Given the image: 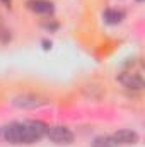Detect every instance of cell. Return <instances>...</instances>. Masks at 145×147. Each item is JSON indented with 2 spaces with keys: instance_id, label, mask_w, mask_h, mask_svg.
I'll use <instances>...</instances> for the list:
<instances>
[{
  "instance_id": "3",
  "label": "cell",
  "mask_w": 145,
  "mask_h": 147,
  "mask_svg": "<svg viewBox=\"0 0 145 147\" xmlns=\"http://www.w3.org/2000/svg\"><path fill=\"white\" fill-rule=\"evenodd\" d=\"M119 82L128 89H142L144 87V79L138 74H123V75H119Z\"/></svg>"
},
{
  "instance_id": "11",
  "label": "cell",
  "mask_w": 145,
  "mask_h": 147,
  "mask_svg": "<svg viewBox=\"0 0 145 147\" xmlns=\"http://www.w3.org/2000/svg\"><path fill=\"white\" fill-rule=\"evenodd\" d=\"M138 2H142V0H138Z\"/></svg>"
},
{
  "instance_id": "7",
  "label": "cell",
  "mask_w": 145,
  "mask_h": 147,
  "mask_svg": "<svg viewBox=\"0 0 145 147\" xmlns=\"http://www.w3.org/2000/svg\"><path fill=\"white\" fill-rule=\"evenodd\" d=\"M123 17H125V12H121V10L108 9V10L104 12V19H106L108 24H118V22L123 21Z\"/></svg>"
},
{
  "instance_id": "10",
  "label": "cell",
  "mask_w": 145,
  "mask_h": 147,
  "mask_svg": "<svg viewBox=\"0 0 145 147\" xmlns=\"http://www.w3.org/2000/svg\"><path fill=\"white\" fill-rule=\"evenodd\" d=\"M2 2H3V3H10V0H2Z\"/></svg>"
},
{
  "instance_id": "8",
  "label": "cell",
  "mask_w": 145,
  "mask_h": 147,
  "mask_svg": "<svg viewBox=\"0 0 145 147\" xmlns=\"http://www.w3.org/2000/svg\"><path fill=\"white\" fill-rule=\"evenodd\" d=\"M92 147H118V142L113 139V135H111V137L103 135V137H96V139H94Z\"/></svg>"
},
{
  "instance_id": "4",
  "label": "cell",
  "mask_w": 145,
  "mask_h": 147,
  "mask_svg": "<svg viewBox=\"0 0 145 147\" xmlns=\"http://www.w3.org/2000/svg\"><path fill=\"white\" fill-rule=\"evenodd\" d=\"M28 7L36 14H51L53 12V3L48 0H29Z\"/></svg>"
},
{
  "instance_id": "5",
  "label": "cell",
  "mask_w": 145,
  "mask_h": 147,
  "mask_svg": "<svg viewBox=\"0 0 145 147\" xmlns=\"http://www.w3.org/2000/svg\"><path fill=\"white\" fill-rule=\"evenodd\" d=\"M113 139L118 144H137L138 142V135L133 130H119L113 135Z\"/></svg>"
},
{
  "instance_id": "6",
  "label": "cell",
  "mask_w": 145,
  "mask_h": 147,
  "mask_svg": "<svg viewBox=\"0 0 145 147\" xmlns=\"http://www.w3.org/2000/svg\"><path fill=\"white\" fill-rule=\"evenodd\" d=\"M17 106H22V108H36L39 105H43L38 98L34 96H21V98H15V101H14Z\"/></svg>"
},
{
  "instance_id": "2",
  "label": "cell",
  "mask_w": 145,
  "mask_h": 147,
  "mask_svg": "<svg viewBox=\"0 0 145 147\" xmlns=\"http://www.w3.org/2000/svg\"><path fill=\"white\" fill-rule=\"evenodd\" d=\"M46 135L51 142L60 146H68L73 142V134L65 127H50L46 128Z\"/></svg>"
},
{
  "instance_id": "9",
  "label": "cell",
  "mask_w": 145,
  "mask_h": 147,
  "mask_svg": "<svg viewBox=\"0 0 145 147\" xmlns=\"http://www.w3.org/2000/svg\"><path fill=\"white\" fill-rule=\"evenodd\" d=\"M43 45H44V46H43L44 50H48V48H51V43H48V41H43Z\"/></svg>"
},
{
  "instance_id": "1",
  "label": "cell",
  "mask_w": 145,
  "mask_h": 147,
  "mask_svg": "<svg viewBox=\"0 0 145 147\" xmlns=\"http://www.w3.org/2000/svg\"><path fill=\"white\" fill-rule=\"evenodd\" d=\"M46 125L43 121H17L2 130V137L10 144H33L46 135Z\"/></svg>"
}]
</instances>
